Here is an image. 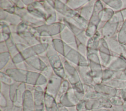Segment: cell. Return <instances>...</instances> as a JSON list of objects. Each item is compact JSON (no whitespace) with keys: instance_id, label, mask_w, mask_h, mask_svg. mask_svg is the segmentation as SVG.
<instances>
[{"instance_id":"cell-1","label":"cell","mask_w":126,"mask_h":111,"mask_svg":"<svg viewBox=\"0 0 126 111\" xmlns=\"http://www.w3.org/2000/svg\"><path fill=\"white\" fill-rule=\"evenodd\" d=\"M32 94L29 91H26L24 95L23 111H34V103Z\"/></svg>"},{"instance_id":"cell-2","label":"cell","mask_w":126,"mask_h":111,"mask_svg":"<svg viewBox=\"0 0 126 111\" xmlns=\"http://www.w3.org/2000/svg\"><path fill=\"white\" fill-rule=\"evenodd\" d=\"M45 105L47 111H58L55 102L52 96L46 94L45 97Z\"/></svg>"},{"instance_id":"cell-3","label":"cell","mask_w":126,"mask_h":111,"mask_svg":"<svg viewBox=\"0 0 126 111\" xmlns=\"http://www.w3.org/2000/svg\"><path fill=\"white\" fill-rule=\"evenodd\" d=\"M35 105L41 106L42 101V94L41 89L36 91L35 93Z\"/></svg>"},{"instance_id":"cell-4","label":"cell","mask_w":126,"mask_h":111,"mask_svg":"<svg viewBox=\"0 0 126 111\" xmlns=\"http://www.w3.org/2000/svg\"><path fill=\"white\" fill-rule=\"evenodd\" d=\"M58 111H68L63 105H59Z\"/></svg>"},{"instance_id":"cell-5","label":"cell","mask_w":126,"mask_h":111,"mask_svg":"<svg viewBox=\"0 0 126 111\" xmlns=\"http://www.w3.org/2000/svg\"><path fill=\"white\" fill-rule=\"evenodd\" d=\"M92 111H109L106 110L105 109H97L93 110Z\"/></svg>"},{"instance_id":"cell-6","label":"cell","mask_w":126,"mask_h":111,"mask_svg":"<svg viewBox=\"0 0 126 111\" xmlns=\"http://www.w3.org/2000/svg\"><path fill=\"white\" fill-rule=\"evenodd\" d=\"M34 111H44L42 109H35Z\"/></svg>"},{"instance_id":"cell-7","label":"cell","mask_w":126,"mask_h":111,"mask_svg":"<svg viewBox=\"0 0 126 111\" xmlns=\"http://www.w3.org/2000/svg\"><path fill=\"white\" fill-rule=\"evenodd\" d=\"M85 111V110H81V111Z\"/></svg>"}]
</instances>
